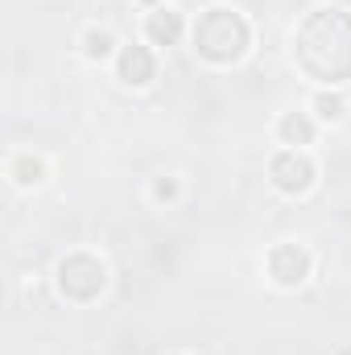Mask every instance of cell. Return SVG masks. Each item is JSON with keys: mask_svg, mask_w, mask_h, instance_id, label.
Listing matches in <instances>:
<instances>
[{"mask_svg": "<svg viewBox=\"0 0 351 355\" xmlns=\"http://www.w3.org/2000/svg\"><path fill=\"white\" fill-rule=\"evenodd\" d=\"M289 58L314 87L351 83V8L339 0L310 4L289 33Z\"/></svg>", "mask_w": 351, "mask_h": 355, "instance_id": "1", "label": "cell"}, {"mask_svg": "<svg viewBox=\"0 0 351 355\" xmlns=\"http://www.w3.org/2000/svg\"><path fill=\"white\" fill-rule=\"evenodd\" d=\"M190 50L207 67H240L252 50V21L236 4H207L190 21Z\"/></svg>", "mask_w": 351, "mask_h": 355, "instance_id": "2", "label": "cell"}, {"mask_svg": "<svg viewBox=\"0 0 351 355\" xmlns=\"http://www.w3.org/2000/svg\"><path fill=\"white\" fill-rule=\"evenodd\" d=\"M108 281H112V268H108V261H103L99 252H91V248H71V252H62V257L54 261V272H50L54 293H58L62 302H71V306H91V302H99L103 289H108Z\"/></svg>", "mask_w": 351, "mask_h": 355, "instance_id": "3", "label": "cell"}, {"mask_svg": "<svg viewBox=\"0 0 351 355\" xmlns=\"http://www.w3.org/2000/svg\"><path fill=\"white\" fill-rule=\"evenodd\" d=\"M268 186L281 198H306L318 186V162L310 149H277L268 157Z\"/></svg>", "mask_w": 351, "mask_h": 355, "instance_id": "4", "label": "cell"}, {"mask_svg": "<svg viewBox=\"0 0 351 355\" xmlns=\"http://www.w3.org/2000/svg\"><path fill=\"white\" fill-rule=\"evenodd\" d=\"M264 272L277 289H302L314 277V252L298 240H277L264 252Z\"/></svg>", "mask_w": 351, "mask_h": 355, "instance_id": "5", "label": "cell"}, {"mask_svg": "<svg viewBox=\"0 0 351 355\" xmlns=\"http://www.w3.org/2000/svg\"><path fill=\"white\" fill-rule=\"evenodd\" d=\"M112 71H116L120 87L145 91L153 79H157V54H153V46H149V42H128V46H120V54H116Z\"/></svg>", "mask_w": 351, "mask_h": 355, "instance_id": "6", "label": "cell"}, {"mask_svg": "<svg viewBox=\"0 0 351 355\" xmlns=\"http://www.w3.org/2000/svg\"><path fill=\"white\" fill-rule=\"evenodd\" d=\"M141 37L153 50H170V46H182V37H190V21H186V12H178L174 4H157V8L145 12Z\"/></svg>", "mask_w": 351, "mask_h": 355, "instance_id": "7", "label": "cell"}, {"mask_svg": "<svg viewBox=\"0 0 351 355\" xmlns=\"http://www.w3.org/2000/svg\"><path fill=\"white\" fill-rule=\"evenodd\" d=\"M273 137H277L281 149H310V145L318 141V120H314L310 112H302V107H289V112L277 116Z\"/></svg>", "mask_w": 351, "mask_h": 355, "instance_id": "8", "label": "cell"}, {"mask_svg": "<svg viewBox=\"0 0 351 355\" xmlns=\"http://www.w3.org/2000/svg\"><path fill=\"white\" fill-rule=\"evenodd\" d=\"M4 178H8L12 190H37V186H46L50 166H46L42 153H33V149H17V153H8Z\"/></svg>", "mask_w": 351, "mask_h": 355, "instance_id": "9", "label": "cell"}, {"mask_svg": "<svg viewBox=\"0 0 351 355\" xmlns=\"http://www.w3.org/2000/svg\"><path fill=\"white\" fill-rule=\"evenodd\" d=\"M79 54L87 58L91 67L116 62V54H120V37H116L108 25H87V29L79 33Z\"/></svg>", "mask_w": 351, "mask_h": 355, "instance_id": "10", "label": "cell"}, {"mask_svg": "<svg viewBox=\"0 0 351 355\" xmlns=\"http://www.w3.org/2000/svg\"><path fill=\"white\" fill-rule=\"evenodd\" d=\"M348 95L339 87H314L310 95V116L318 120V124H343L348 120Z\"/></svg>", "mask_w": 351, "mask_h": 355, "instance_id": "11", "label": "cell"}, {"mask_svg": "<svg viewBox=\"0 0 351 355\" xmlns=\"http://www.w3.org/2000/svg\"><path fill=\"white\" fill-rule=\"evenodd\" d=\"M182 198V182L174 174H153L149 178V202L153 207H174Z\"/></svg>", "mask_w": 351, "mask_h": 355, "instance_id": "12", "label": "cell"}, {"mask_svg": "<svg viewBox=\"0 0 351 355\" xmlns=\"http://www.w3.org/2000/svg\"><path fill=\"white\" fill-rule=\"evenodd\" d=\"M137 4H145V8H157V4H170V0H137Z\"/></svg>", "mask_w": 351, "mask_h": 355, "instance_id": "13", "label": "cell"}, {"mask_svg": "<svg viewBox=\"0 0 351 355\" xmlns=\"http://www.w3.org/2000/svg\"><path fill=\"white\" fill-rule=\"evenodd\" d=\"M174 355H182V352H174Z\"/></svg>", "mask_w": 351, "mask_h": 355, "instance_id": "14", "label": "cell"}, {"mask_svg": "<svg viewBox=\"0 0 351 355\" xmlns=\"http://www.w3.org/2000/svg\"><path fill=\"white\" fill-rule=\"evenodd\" d=\"M348 355H351V352H348Z\"/></svg>", "mask_w": 351, "mask_h": 355, "instance_id": "15", "label": "cell"}]
</instances>
